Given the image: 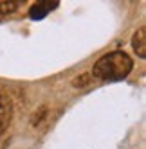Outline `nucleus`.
I'll use <instances>...</instances> for the list:
<instances>
[{
    "label": "nucleus",
    "mask_w": 146,
    "mask_h": 149,
    "mask_svg": "<svg viewBox=\"0 0 146 149\" xmlns=\"http://www.w3.org/2000/svg\"><path fill=\"white\" fill-rule=\"evenodd\" d=\"M132 68L133 63L126 52L114 50L96 61V65L92 68V76L103 81H119L126 77L132 72Z\"/></svg>",
    "instance_id": "nucleus-1"
},
{
    "label": "nucleus",
    "mask_w": 146,
    "mask_h": 149,
    "mask_svg": "<svg viewBox=\"0 0 146 149\" xmlns=\"http://www.w3.org/2000/svg\"><path fill=\"white\" fill-rule=\"evenodd\" d=\"M60 2H51V0H41V2H34L33 6H31L29 9V16L33 18V20H41V18H45L53 9L58 7Z\"/></svg>",
    "instance_id": "nucleus-2"
},
{
    "label": "nucleus",
    "mask_w": 146,
    "mask_h": 149,
    "mask_svg": "<svg viewBox=\"0 0 146 149\" xmlns=\"http://www.w3.org/2000/svg\"><path fill=\"white\" fill-rule=\"evenodd\" d=\"M11 117H13L11 101H9L4 93H0V135L7 130L9 122H11Z\"/></svg>",
    "instance_id": "nucleus-3"
},
{
    "label": "nucleus",
    "mask_w": 146,
    "mask_h": 149,
    "mask_svg": "<svg viewBox=\"0 0 146 149\" xmlns=\"http://www.w3.org/2000/svg\"><path fill=\"white\" fill-rule=\"evenodd\" d=\"M132 47L139 58H146V27H139V31L132 38Z\"/></svg>",
    "instance_id": "nucleus-4"
},
{
    "label": "nucleus",
    "mask_w": 146,
    "mask_h": 149,
    "mask_svg": "<svg viewBox=\"0 0 146 149\" xmlns=\"http://www.w3.org/2000/svg\"><path fill=\"white\" fill-rule=\"evenodd\" d=\"M20 4H22V2H18V0H0V15H11V13H15L16 9L20 7Z\"/></svg>",
    "instance_id": "nucleus-5"
},
{
    "label": "nucleus",
    "mask_w": 146,
    "mask_h": 149,
    "mask_svg": "<svg viewBox=\"0 0 146 149\" xmlns=\"http://www.w3.org/2000/svg\"><path fill=\"white\" fill-rule=\"evenodd\" d=\"M90 81V74H81V76L79 77H76L74 81H72V84H74V86H85V84Z\"/></svg>",
    "instance_id": "nucleus-6"
},
{
    "label": "nucleus",
    "mask_w": 146,
    "mask_h": 149,
    "mask_svg": "<svg viewBox=\"0 0 146 149\" xmlns=\"http://www.w3.org/2000/svg\"><path fill=\"white\" fill-rule=\"evenodd\" d=\"M44 115H45V108H41V110H40V113H38V115H34L33 124H34V126H38V124L41 122V117H44Z\"/></svg>",
    "instance_id": "nucleus-7"
}]
</instances>
